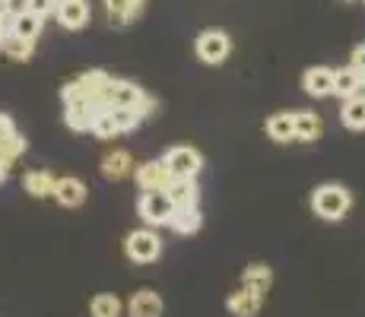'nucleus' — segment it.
Masks as SVG:
<instances>
[{"mask_svg":"<svg viewBox=\"0 0 365 317\" xmlns=\"http://www.w3.org/2000/svg\"><path fill=\"white\" fill-rule=\"evenodd\" d=\"M349 207H353V194H349L343 185H321L314 187L312 194V209L314 216H321L324 222H340L343 216L349 213Z\"/></svg>","mask_w":365,"mask_h":317,"instance_id":"f257e3e1","label":"nucleus"},{"mask_svg":"<svg viewBox=\"0 0 365 317\" xmlns=\"http://www.w3.org/2000/svg\"><path fill=\"white\" fill-rule=\"evenodd\" d=\"M111 76L102 73V70H89V73L76 76L73 83H67L61 89L67 105H76V102H86V105H102L105 102V89H108Z\"/></svg>","mask_w":365,"mask_h":317,"instance_id":"f03ea898","label":"nucleus"},{"mask_svg":"<svg viewBox=\"0 0 365 317\" xmlns=\"http://www.w3.org/2000/svg\"><path fill=\"white\" fill-rule=\"evenodd\" d=\"M102 105L105 108H156V102L130 80H111Z\"/></svg>","mask_w":365,"mask_h":317,"instance_id":"7ed1b4c3","label":"nucleus"},{"mask_svg":"<svg viewBox=\"0 0 365 317\" xmlns=\"http://www.w3.org/2000/svg\"><path fill=\"white\" fill-rule=\"evenodd\" d=\"M124 254H128V260H133V264H153L163 254V238L153 229H133L128 235V241H124Z\"/></svg>","mask_w":365,"mask_h":317,"instance_id":"20e7f679","label":"nucleus"},{"mask_svg":"<svg viewBox=\"0 0 365 317\" xmlns=\"http://www.w3.org/2000/svg\"><path fill=\"white\" fill-rule=\"evenodd\" d=\"M229 51H232V38H229V32H222V29H203L197 35V58L203 63H210V67H216V63L226 61Z\"/></svg>","mask_w":365,"mask_h":317,"instance_id":"39448f33","label":"nucleus"},{"mask_svg":"<svg viewBox=\"0 0 365 317\" xmlns=\"http://www.w3.org/2000/svg\"><path fill=\"white\" fill-rule=\"evenodd\" d=\"M172 213H175V203L168 200L165 190H146L140 197V216H143L146 225H168L172 222Z\"/></svg>","mask_w":365,"mask_h":317,"instance_id":"423d86ee","label":"nucleus"},{"mask_svg":"<svg viewBox=\"0 0 365 317\" xmlns=\"http://www.w3.org/2000/svg\"><path fill=\"white\" fill-rule=\"evenodd\" d=\"M163 162L168 165L172 178H197V172L203 168V156L194 146H172Z\"/></svg>","mask_w":365,"mask_h":317,"instance_id":"0eeeda50","label":"nucleus"},{"mask_svg":"<svg viewBox=\"0 0 365 317\" xmlns=\"http://www.w3.org/2000/svg\"><path fill=\"white\" fill-rule=\"evenodd\" d=\"M54 19H58V23L64 26V29L80 32L83 26L89 23V0H58Z\"/></svg>","mask_w":365,"mask_h":317,"instance_id":"6e6552de","label":"nucleus"},{"mask_svg":"<svg viewBox=\"0 0 365 317\" xmlns=\"http://www.w3.org/2000/svg\"><path fill=\"white\" fill-rule=\"evenodd\" d=\"M133 178H137V185L143 190H165L168 181H172V172H168V165L163 159H156V162H143V165L133 168Z\"/></svg>","mask_w":365,"mask_h":317,"instance_id":"1a4fd4ad","label":"nucleus"},{"mask_svg":"<svg viewBox=\"0 0 365 317\" xmlns=\"http://www.w3.org/2000/svg\"><path fill=\"white\" fill-rule=\"evenodd\" d=\"M6 29H10V35H19V38L35 41L41 35V29H45V16H38V13H29L23 6V10H13V16L6 19Z\"/></svg>","mask_w":365,"mask_h":317,"instance_id":"9d476101","label":"nucleus"},{"mask_svg":"<svg viewBox=\"0 0 365 317\" xmlns=\"http://www.w3.org/2000/svg\"><path fill=\"white\" fill-rule=\"evenodd\" d=\"M261 305H264V292H257V289H251L245 283H242L238 292L229 295V301H226V308L235 317H255L257 311H261Z\"/></svg>","mask_w":365,"mask_h":317,"instance_id":"9b49d317","label":"nucleus"},{"mask_svg":"<svg viewBox=\"0 0 365 317\" xmlns=\"http://www.w3.org/2000/svg\"><path fill=\"white\" fill-rule=\"evenodd\" d=\"M102 108H105V105H86V102L67 105L64 121H67L70 130L86 133V130H93V124H96V118H99V111H102Z\"/></svg>","mask_w":365,"mask_h":317,"instance_id":"f8f14e48","label":"nucleus"},{"mask_svg":"<svg viewBox=\"0 0 365 317\" xmlns=\"http://www.w3.org/2000/svg\"><path fill=\"white\" fill-rule=\"evenodd\" d=\"M302 86L312 98H327L334 95V70L331 67H312L302 76Z\"/></svg>","mask_w":365,"mask_h":317,"instance_id":"ddd939ff","label":"nucleus"},{"mask_svg":"<svg viewBox=\"0 0 365 317\" xmlns=\"http://www.w3.org/2000/svg\"><path fill=\"white\" fill-rule=\"evenodd\" d=\"M165 194H168V200L175 203V209L197 207V200H200V187H197L194 178H172L168 187H165Z\"/></svg>","mask_w":365,"mask_h":317,"instance_id":"4468645a","label":"nucleus"},{"mask_svg":"<svg viewBox=\"0 0 365 317\" xmlns=\"http://www.w3.org/2000/svg\"><path fill=\"white\" fill-rule=\"evenodd\" d=\"M143 6L146 0H105V13H108L111 26H130L143 13Z\"/></svg>","mask_w":365,"mask_h":317,"instance_id":"2eb2a0df","label":"nucleus"},{"mask_svg":"<svg viewBox=\"0 0 365 317\" xmlns=\"http://www.w3.org/2000/svg\"><path fill=\"white\" fill-rule=\"evenodd\" d=\"M128 311L130 317H163V298L153 289H140V292L130 295Z\"/></svg>","mask_w":365,"mask_h":317,"instance_id":"dca6fc26","label":"nucleus"},{"mask_svg":"<svg viewBox=\"0 0 365 317\" xmlns=\"http://www.w3.org/2000/svg\"><path fill=\"white\" fill-rule=\"evenodd\" d=\"M54 200H58L61 207H83V203H86V185H83L80 178H73V175H67V178H58Z\"/></svg>","mask_w":365,"mask_h":317,"instance_id":"f3484780","label":"nucleus"},{"mask_svg":"<svg viewBox=\"0 0 365 317\" xmlns=\"http://www.w3.org/2000/svg\"><path fill=\"white\" fill-rule=\"evenodd\" d=\"M267 137L277 143H289L296 140V111H277L267 118Z\"/></svg>","mask_w":365,"mask_h":317,"instance_id":"a211bd4d","label":"nucleus"},{"mask_svg":"<svg viewBox=\"0 0 365 317\" xmlns=\"http://www.w3.org/2000/svg\"><path fill=\"white\" fill-rule=\"evenodd\" d=\"M324 133V121L314 111H296V140L299 143H314V140Z\"/></svg>","mask_w":365,"mask_h":317,"instance_id":"6ab92c4d","label":"nucleus"},{"mask_svg":"<svg viewBox=\"0 0 365 317\" xmlns=\"http://www.w3.org/2000/svg\"><path fill=\"white\" fill-rule=\"evenodd\" d=\"M130 172H133V159H130L128 150H115V152H108V156L102 159V175L108 181H118V178H124V175H130Z\"/></svg>","mask_w":365,"mask_h":317,"instance_id":"aec40b11","label":"nucleus"},{"mask_svg":"<svg viewBox=\"0 0 365 317\" xmlns=\"http://www.w3.org/2000/svg\"><path fill=\"white\" fill-rule=\"evenodd\" d=\"M203 225V216L197 207H181L172 213V222H168V229H175L178 235H194Z\"/></svg>","mask_w":365,"mask_h":317,"instance_id":"412c9836","label":"nucleus"},{"mask_svg":"<svg viewBox=\"0 0 365 317\" xmlns=\"http://www.w3.org/2000/svg\"><path fill=\"white\" fill-rule=\"evenodd\" d=\"M23 187L29 190L32 197H54V187H58V178H54L51 172H29L23 178Z\"/></svg>","mask_w":365,"mask_h":317,"instance_id":"4be33fe9","label":"nucleus"},{"mask_svg":"<svg viewBox=\"0 0 365 317\" xmlns=\"http://www.w3.org/2000/svg\"><path fill=\"white\" fill-rule=\"evenodd\" d=\"M359 83H362V76L356 73L353 67L334 70V95H340V98H353L356 93H359Z\"/></svg>","mask_w":365,"mask_h":317,"instance_id":"5701e85b","label":"nucleus"},{"mask_svg":"<svg viewBox=\"0 0 365 317\" xmlns=\"http://www.w3.org/2000/svg\"><path fill=\"white\" fill-rule=\"evenodd\" d=\"M340 121L349 127V130H365V98L353 95L343 102V111H340Z\"/></svg>","mask_w":365,"mask_h":317,"instance_id":"b1692460","label":"nucleus"},{"mask_svg":"<svg viewBox=\"0 0 365 317\" xmlns=\"http://www.w3.org/2000/svg\"><path fill=\"white\" fill-rule=\"evenodd\" d=\"M242 283H245V286H251V289H257V292H264V295H267V289H270V283H273V270H270V266H267V264H251L248 270H245Z\"/></svg>","mask_w":365,"mask_h":317,"instance_id":"393cba45","label":"nucleus"},{"mask_svg":"<svg viewBox=\"0 0 365 317\" xmlns=\"http://www.w3.org/2000/svg\"><path fill=\"white\" fill-rule=\"evenodd\" d=\"M108 111H111V118H115L118 127H121V133H124V130L140 127V121H143L153 108H108Z\"/></svg>","mask_w":365,"mask_h":317,"instance_id":"a878e982","label":"nucleus"},{"mask_svg":"<svg viewBox=\"0 0 365 317\" xmlns=\"http://www.w3.org/2000/svg\"><path fill=\"white\" fill-rule=\"evenodd\" d=\"M93 317H121V298L118 295H96L93 298Z\"/></svg>","mask_w":365,"mask_h":317,"instance_id":"bb28decb","label":"nucleus"},{"mask_svg":"<svg viewBox=\"0 0 365 317\" xmlns=\"http://www.w3.org/2000/svg\"><path fill=\"white\" fill-rule=\"evenodd\" d=\"M32 48H35V41L19 38V35H10V38H6V45H4V51H6V58H10V61H29Z\"/></svg>","mask_w":365,"mask_h":317,"instance_id":"cd10ccee","label":"nucleus"},{"mask_svg":"<svg viewBox=\"0 0 365 317\" xmlns=\"http://www.w3.org/2000/svg\"><path fill=\"white\" fill-rule=\"evenodd\" d=\"M93 133H96V137H102V140H111V137H118V133H121V127H118V121L111 118L108 108L99 111V118H96V124H93Z\"/></svg>","mask_w":365,"mask_h":317,"instance_id":"c85d7f7f","label":"nucleus"},{"mask_svg":"<svg viewBox=\"0 0 365 317\" xmlns=\"http://www.w3.org/2000/svg\"><path fill=\"white\" fill-rule=\"evenodd\" d=\"M23 152H26V137H23V133H19V130L13 133V137L6 140L4 146H0V159H4L6 165H13V162H16L19 156H23Z\"/></svg>","mask_w":365,"mask_h":317,"instance_id":"c756f323","label":"nucleus"},{"mask_svg":"<svg viewBox=\"0 0 365 317\" xmlns=\"http://www.w3.org/2000/svg\"><path fill=\"white\" fill-rule=\"evenodd\" d=\"M23 6L29 13H38V16H51L58 10V0H23Z\"/></svg>","mask_w":365,"mask_h":317,"instance_id":"7c9ffc66","label":"nucleus"},{"mask_svg":"<svg viewBox=\"0 0 365 317\" xmlns=\"http://www.w3.org/2000/svg\"><path fill=\"white\" fill-rule=\"evenodd\" d=\"M16 133V124H13V118H6V115H0V146L6 143V140Z\"/></svg>","mask_w":365,"mask_h":317,"instance_id":"2f4dec72","label":"nucleus"},{"mask_svg":"<svg viewBox=\"0 0 365 317\" xmlns=\"http://www.w3.org/2000/svg\"><path fill=\"white\" fill-rule=\"evenodd\" d=\"M349 67H353L359 76H365V45H359L353 51V58H349Z\"/></svg>","mask_w":365,"mask_h":317,"instance_id":"473e14b6","label":"nucleus"},{"mask_svg":"<svg viewBox=\"0 0 365 317\" xmlns=\"http://www.w3.org/2000/svg\"><path fill=\"white\" fill-rule=\"evenodd\" d=\"M10 16H13V0H0V23H6Z\"/></svg>","mask_w":365,"mask_h":317,"instance_id":"72a5a7b5","label":"nucleus"},{"mask_svg":"<svg viewBox=\"0 0 365 317\" xmlns=\"http://www.w3.org/2000/svg\"><path fill=\"white\" fill-rule=\"evenodd\" d=\"M6 38H10V29H6V23H0V48L6 45Z\"/></svg>","mask_w":365,"mask_h":317,"instance_id":"f704fd0d","label":"nucleus"},{"mask_svg":"<svg viewBox=\"0 0 365 317\" xmlns=\"http://www.w3.org/2000/svg\"><path fill=\"white\" fill-rule=\"evenodd\" d=\"M4 178H6V162L0 159V185H4Z\"/></svg>","mask_w":365,"mask_h":317,"instance_id":"c9c22d12","label":"nucleus"},{"mask_svg":"<svg viewBox=\"0 0 365 317\" xmlns=\"http://www.w3.org/2000/svg\"><path fill=\"white\" fill-rule=\"evenodd\" d=\"M359 98H365V76H362V83H359V93H356Z\"/></svg>","mask_w":365,"mask_h":317,"instance_id":"e433bc0d","label":"nucleus"}]
</instances>
